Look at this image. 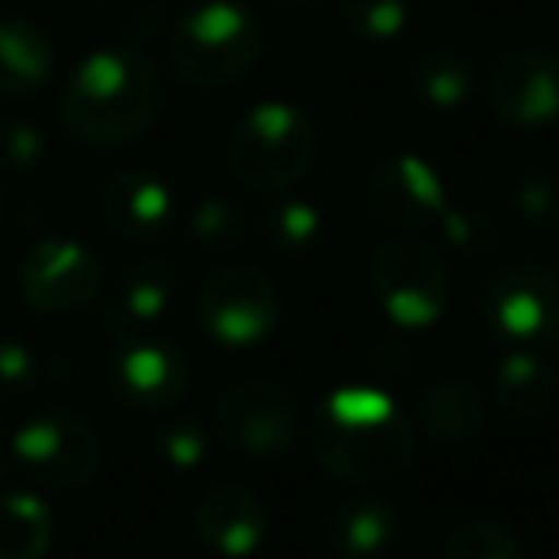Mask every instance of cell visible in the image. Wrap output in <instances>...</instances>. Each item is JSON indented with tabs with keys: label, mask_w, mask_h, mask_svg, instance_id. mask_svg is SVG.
Here are the masks:
<instances>
[{
	"label": "cell",
	"mask_w": 559,
	"mask_h": 559,
	"mask_svg": "<svg viewBox=\"0 0 559 559\" xmlns=\"http://www.w3.org/2000/svg\"><path fill=\"white\" fill-rule=\"evenodd\" d=\"M165 108L162 73L134 50H96L62 85V127L93 150L127 146L157 123Z\"/></svg>",
	"instance_id": "1"
},
{
	"label": "cell",
	"mask_w": 559,
	"mask_h": 559,
	"mask_svg": "<svg viewBox=\"0 0 559 559\" xmlns=\"http://www.w3.org/2000/svg\"><path fill=\"white\" fill-rule=\"evenodd\" d=\"M314 460L337 479H391L414 460V433L380 388H337L311 414Z\"/></svg>",
	"instance_id": "2"
},
{
	"label": "cell",
	"mask_w": 559,
	"mask_h": 559,
	"mask_svg": "<svg viewBox=\"0 0 559 559\" xmlns=\"http://www.w3.org/2000/svg\"><path fill=\"white\" fill-rule=\"evenodd\" d=\"M319 157V123L307 108L288 100H264L249 108L226 134L230 173L261 195L288 192L311 173Z\"/></svg>",
	"instance_id": "3"
},
{
	"label": "cell",
	"mask_w": 559,
	"mask_h": 559,
	"mask_svg": "<svg viewBox=\"0 0 559 559\" xmlns=\"http://www.w3.org/2000/svg\"><path fill=\"white\" fill-rule=\"evenodd\" d=\"M264 50V27L238 0H203L173 27L169 62L185 85L223 88L241 81Z\"/></svg>",
	"instance_id": "4"
},
{
	"label": "cell",
	"mask_w": 559,
	"mask_h": 559,
	"mask_svg": "<svg viewBox=\"0 0 559 559\" xmlns=\"http://www.w3.org/2000/svg\"><path fill=\"white\" fill-rule=\"evenodd\" d=\"M479 319L506 349H551L559 342V280L536 261L506 264L483 292Z\"/></svg>",
	"instance_id": "5"
},
{
	"label": "cell",
	"mask_w": 559,
	"mask_h": 559,
	"mask_svg": "<svg viewBox=\"0 0 559 559\" xmlns=\"http://www.w3.org/2000/svg\"><path fill=\"white\" fill-rule=\"evenodd\" d=\"M368 284L380 311L403 330L433 326L449 307V264L418 238H395L376 249Z\"/></svg>",
	"instance_id": "6"
},
{
	"label": "cell",
	"mask_w": 559,
	"mask_h": 559,
	"mask_svg": "<svg viewBox=\"0 0 559 559\" xmlns=\"http://www.w3.org/2000/svg\"><path fill=\"white\" fill-rule=\"evenodd\" d=\"M280 288L253 264H226L211 272L195 296L200 330L223 349H253L269 342L280 326Z\"/></svg>",
	"instance_id": "7"
},
{
	"label": "cell",
	"mask_w": 559,
	"mask_h": 559,
	"mask_svg": "<svg viewBox=\"0 0 559 559\" xmlns=\"http://www.w3.org/2000/svg\"><path fill=\"white\" fill-rule=\"evenodd\" d=\"M12 467L50 490H78L96 479L104 464L100 433L70 411H43L12 437Z\"/></svg>",
	"instance_id": "8"
},
{
	"label": "cell",
	"mask_w": 559,
	"mask_h": 559,
	"mask_svg": "<svg viewBox=\"0 0 559 559\" xmlns=\"http://www.w3.org/2000/svg\"><path fill=\"white\" fill-rule=\"evenodd\" d=\"M218 429L238 452L280 456L299 441V403L272 380L234 383L218 399Z\"/></svg>",
	"instance_id": "9"
},
{
	"label": "cell",
	"mask_w": 559,
	"mask_h": 559,
	"mask_svg": "<svg viewBox=\"0 0 559 559\" xmlns=\"http://www.w3.org/2000/svg\"><path fill=\"white\" fill-rule=\"evenodd\" d=\"M20 288L39 314H73L104 292V269L73 238H43L20 264Z\"/></svg>",
	"instance_id": "10"
},
{
	"label": "cell",
	"mask_w": 559,
	"mask_h": 559,
	"mask_svg": "<svg viewBox=\"0 0 559 559\" xmlns=\"http://www.w3.org/2000/svg\"><path fill=\"white\" fill-rule=\"evenodd\" d=\"M365 203L395 230H429L449 215V188L426 157L395 154L368 173Z\"/></svg>",
	"instance_id": "11"
},
{
	"label": "cell",
	"mask_w": 559,
	"mask_h": 559,
	"mask_svg": "<svg viewBox=\"0 0 559 559\" xmlns=\"http://www.w3.org/2000/svg\"><path fill=\"white\" fill-rule=\"evenodd\" d=\"M490 116L510 131H548L559 123V58L518 50L487 81Z\"/></svg>",
	"instance_id": "12"
},
{
	"label": "cell",
	"mask_w": 559,
	"mask_h": 559,
	"mask_svg": "<svg viewBox=\"0 0 559 559\" xmlns=\"http://www.w3.org/2000/svg\"><path fill=\"white\" fill-rule=\"evenodd\" d=\"M111 391L134 411H173L188 395L192 365L185 349L162 337H139V342H119L108 360Z\"/></svg>",
	"instance_id": "13"
},
{
	"label": "cell",
	"mask_w": 559,
	"mask_h": 559,
	"mask_svg": "<svg viewBox=\"0 0 559 559\" xmlns=\"http://www.w3.org/2000/svg\"><path fill=\"white\" fill-rule=\"evenodd\" d=\"M104 223L127 241H154L173 226V188L150 169H123L104 188Z\"/></svg>",
	"instance_id": "14"
},
{
	"label": "cell",
	"mask_w": 559,
	"mask_h": 559,
	"mask_svg": "<svg viewBox=\"0 0 559 559\" xmlns=\"http://www.w3.org/2000/svg\"><path fill=\"white\" fill-rule=\"evenodd\" d=\"M195 533L215 556L249 559L269 533V513L253 490L215 487L195 506Z\"/></svg>",
	"instance_id": "15"
},
{
	"label": "cell",
	"mask_w": 559,
	"mask_h": 559,
	"mask_svg": "<svg viewBox=\"0 0 559 559\" xmlns=\"http://www.w3.org/2000/svg\"><path fill=\"white\" fill-rule=\"evenodd\" d=\"M177 296V272L165 261H142L123 276L104 314V330L116 342H139L157 330V322L169 314Z\"/></svg>",
	"instance_id": "16"
},
{
	"label": "cell",
	"mask_w": 559,
	"mask_h": 559,
	"mask_svg": "<svg viewBox=\"0 0 559 559\" xmlns=\"http://www.w3.org/2000/svg\"><path fill=\"white\" fill-rule=\"evenodd\" d=\"M55 39L35 20H0V96L27 100L55 78Z\"/></svg>",
	"instance_id": "17"
},
{
	"label": "cell",
	"mask_w": 559,
	"mask_h": 559,
	"mask_svg": "<svg viewBox=\"0 0 559 559\" xmlns=\"http://www.w3.org/2000/svg\"><path fill=\"white\" fill-rule=\"evenodd\" d=\"M399 536V513L383 498H349L326 518V544L337 559H380Z\"/></svg>",
	"instance_id": "18"
},
{
	"label": "cell",
	"mask_w": 559,
	"mask_h": 559,
	"mask_svg": "<svg viewBox=\"0 0 559 559\" xmlns=\"http://www.w3.org/2000/svg\"><path fill=\"white\" fill-rule=\"evenodd\" d=\"M418 421L429 441L449 444V449L472 444L487 426V399L464 380L433 383L418 403Z\"/></svg>",
	"instance_id": "19"
},
{
	"label": "cell",
	"mask_w": 559,
	"mask_h": 559,
	"mask_svg": "<svg viewBox=\"0 0 559 559\" xmlns=\"http://www.w3.org/2000/svg\"><path fill=\"white\" fill-rule=\"evenodd\" d=\"M556 372L544 360V353L528 349H506L502 365L495 372V391L498 403L506 406V414L513 418H536L551 406L556 399Z\"/></svg>",
	"instance_id": "20"
},
{
	"label": "cell",
	"mask_w": 559,
	"mask_h": 559,
	"mask_svg": "<svg viewBox=\"0 0 559 559\" xmlns=\"http://www.w3.org/2000/svg\"><path fill=\"white\" fill-rule=\"evenodd\" d=\"M411 88L429 108L456 111V108H464L475 93V62L464 50H452V47L426 50V55L411 66Z\"/></svg>",
	"instance_id": "21"
},
{
	"label": "cell",
	"mask_w": 559,
	"mask_h": 559,
	"mask_svg": "<svg viewBox=\"0 0 559 559\" xmlns=\"http://www.w3.org/2000/svg\"><path fill=\"white\" fill-rule=\"evenodd\" d=\"M55 540V513L27 490L0 495V559H43Z\"/></svg>",
	"instance_id": "22"
},
{
	"label": "cell",
	"mask_w": 559,
	"mask_h": 559,
	"mask_svg": "<svg viewBox=\"0 0 559 559\" xmlns=\"http://www.w3.org/2000/svg\"><path fill=\"white\" fill-rule=\"evenodd\" d=\"M261 238L280 257H307L322 241V211L299 195H280L264 211Z\"/></svg>",
	"instance_id": "23"
},
{
	"label": "cell",
	"mask_w": 559,
	"mask_h": 559,
	"mask_svg": "<svg viewBox=\"0 0 559 559\" xmlns=\"http://www.w3.org/2000/svg\"><path fill=\"white\" fill-rule=\"evenodd\" d=\"M185 234L195 249L211 257H226V253H238L241 241H246L249 226H246V215L234 207L230 200L223 195H207L200 200L185 218Z\"/></svg>",
	"instance_id": "24"
},
{
	"label": "cell",
	"mask_w": 559,
	"mask_h": 559,
	"mask_svg": "<svg viewBox=\"0 0 559 559\" xmlns=\"http://www.w3.org/2000/svg\"><path fill=\"white\" fill-rule=\"evenodd\" d=\"M444 559H525V548L502 521H467L449 536Z\"/></svg>",
	"instance_id": "25"
},
{
	"label": "cell",
	"mask_w": 559,
	"mask_h": 559,
	"mask_svg": "<svg viewBox=\"0 0 559 559\" xmlns=\"http://www.w3.org/2000/svg\"><path fill=\"white\" fill-rule=\"evenodd\" d=\"M342 20L357 39L391 43L411 24V0H342Z\"/></svg>",
	"instance_id": "26"
},
{
	"label": "cell",
	"mask_w": 559,
	"mask_h": 559,
	"mask_svg": "<svg viewBox=\"0 0 559 559\" xmlns=\"http://www.w3.org/2000/svg\"><path fill=\"white\" fill-rule=\"evenodd\" d=\"M154 452L165 467L188 475V472H195V467H203V460H207V452H211L207 429L195 418H169L157 429Z\"/></svg>",
	"instance_id": "27"
},
{
	"label": "cell",
	"mask_w": 559,
	"mask_h": 559,
	"mask_svg": "<svg viewBox=\"0 0 559 559\" xmlns=\"http://www.w3.org/2000/svg\"><path fill=\"white\" fill-rule=\"evenodd\" d=\"M513 211L533 230H551L559 226V177L548 173H525L513 185Z\"/></svg>",
	"instance_id": "28"
},
{
	"label": "cell",
	"mask_w": 559,
	"mask_h": 559,
	"mask_svg": "<svg viewBox=\"0 0 559 559\" xmlns=\"http://www.w3.org/2000/svg\"><path fill=\"white\" fill-rule=\"evenodd\" d=\"M437 230H444L449 246L464 257H490L498 249V241H502L495 218L472 207H449V215L441 218Z\"/></svg>",
	"instance_id": "29"
},
{
	"label": "cell",
	"mask_w": 559,
	"mask_h": 559,
	"mask_svg": "<svg viewBox=\"0 0 559 559\" xmlns=\"http://www.w3.org/2000/svg\"><path fill=\"white\" fill-rule=\"evenodd\" d=\"M43 157H47V134L32 119H20V116L0 119V169L32 173Z\"/></svg>",
	"instance_id": "30"
},
{
	"label": "cell",
	"mask_w": 559,
	"mask_h": 559,
	"mask_svg": "<svg viewBox=\"0 0 559 559\" xmlns=\"http://www.w3.org/2000/svg\"><path fill=\"white\" fill-rule=\"evenodd\" d=\"M43 380L39 357L24 342H0V395H24Z\"/></svg>",
	"instance_id": "31"
},
{
	"label": "cell",
	"mask_w": 559,
	"mask_h": 559,
	"mask_svg": "<svg viewBox=\"0 0 559 559\" xmlns=\"http://www.w3.org/2000/svg\"><path fill=\"white\" fill-rule=\"evenodd\" d=\"M272 4H280V9H314L319 0H272Z\"/></svg>",
	"instance_id": "32"
},
{
	"label": "cell",
	"mask_w": 559,
	"mask_h": 559,
	"mask_svg": "<svg viewBox=\"0 0 559 559\" xmlns=\"http://www.w3.org/2000/svg\"><path fill=\"white\" fill-rule=\"evenodd\" d=\"M0 218H4V207H0Z\"/></svg>",
	"instance_id": "33"
}]
</instances>
